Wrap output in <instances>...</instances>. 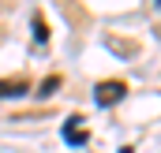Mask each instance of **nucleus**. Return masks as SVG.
<instances>
[{"label": "nucleus", "instance_id": "obj_1", "mask_svg": "<svg viewBox=\"0 0 161 153\" xmlns=\"http://www.w3.org/2000/svg\"><path fill=\"white\" fill-rule=\"evenodd\" d=\"M124 93H127V86L124 82H97L94 86V105H101V108H109V105H120L124 101Z\"/></svg>", "mask_w": 161, "mask_h": 153}, {"label": "nucleus", "instance_id": "obj_2", "mask_svg": "<svg viewBox=\"0 0 161 153\" xmlns=\"http://www.w3.org/2000/svg\"><path fill=\"white\" fill-rule=\"evenodd\" d=\"M23 93H30V82H26V78H4V82H0V101L23 97Z\"/></svg>", "mask_w": 161, "mask_h": 153}, {"label": "nucleus", "instance_id": "obj_3", "mask_svg": "<svg viewBox=\"0 0 161 153\" xmlns=\"http://www.w3.org/2000/svg\"><path fill=\"white\" fill-rule=\"evenodd\" d=\"M79 123H82V116H71V119L64 123V142H68V146H82V142H86V131H82Z\"/></svg>", "mask_w": 161, "mask_h": 153}, {"label": "nucleus", "instance_id": "obj_4", "mask_svg": "<svg viewBox=\"0 0 161 153\" xmlns=\"http://www.w3.org/2000/svg\"><path fill=\"white\" fill-rule=\"evenodd\" d=\"M30 26H34V41H38V45H45V41H49V30H45V19H41V15H34V19H30Z\"/></svg>", "mask_w": 161, "mask_h": 153}, {"label": "nucleus", "instance_id": "obj_5", "mask_svg": "<svg viewBox=\"0 0 161 153\" xmlns=\"http://www.w3.org/2000/svg\"><path fill=\"white\" fill-rule=\"evenodd\" d=\"M53 90H60V78H56V75H53V78H45V82L38 86V97H49Z\"/></svg>", "mask_w": 161, "mask_h": 153}, {"label": "nucleus", "instance_id": "obj_6", "mask_svg": "<svg viewBox=\"0 0 161 153\" xmlns=\"http://www.w3.org/2000/svg\"><path fill=\"white\" fill-rule=\"evenodd\" d=\"M120 153H131V150H120Z\"/></svg>", "mask_w": 161, "mask_h": 153}]
</instances>
